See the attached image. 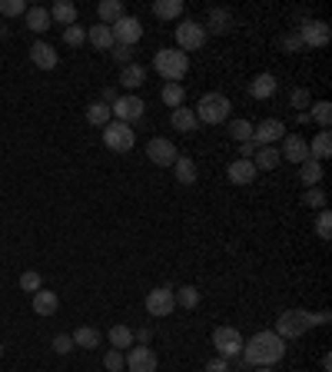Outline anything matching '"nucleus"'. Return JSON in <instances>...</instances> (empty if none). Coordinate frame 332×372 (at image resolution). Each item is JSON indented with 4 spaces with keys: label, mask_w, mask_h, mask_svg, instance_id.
I'll list each match as a JSON object with an SVG mask.
<instances>
[{
    "label": "nucleus",
    "mask_w": 332,
    "mask_h": 372,
    "mask_svg": "<svg viewBox=\"0 0 332 372\" xmlns=\"http://www.w3.org/2000/svg\"><path fill=\"white\" fill-rule=\"evenodd\" d=\"M279 47H282L286 54H299V50H302V40H299L295 30H289V34H282V37H279Z\"/></svg>",
    "instance_id": "nucleus-46"
},
{
    "label": "nucleus",
    "mask_w": 332,
    "mask_h": 372,
    "mask_svg": "<svg viewBox=\"0 0 332 372\" xmlns=\"http://www.w3.org/2000/svg\"><path fill=\"white\" fill-rule=\"evenodd\" d=\"M173 309H176V296H173V289H169V286H156L153 293H147V313L153 319L169 316Z\"/></svg>",
    "instance_id": "nucleus-11"
},
{
    "label": "nucleus",
    "mask_w": 332,
    "mask_h": 372,
    "mask_svg": "<svg viewBox=\"0 0 332 372\" xmlns=\"http://www.w3.org/2000/svg\"><path fill=\"white\" fill-rule=\"evenodd\" d=\"M302 203L309 206V209H326V189H319V186H309V189L302 193Z\"/></svg>",
    "instance_id": "nucleus-40"
},
{
    "label": "nucleus",
    "mask_w": 332,
    "mask_h": 372,
    "mask_svg": "<svg viewBox=\"0 0 332 372\" xmlns=\"http://www.w3.org/2000/svg\"><path fill=\"white\" fill-rule=\"evenodd\" d=\"M20 14H27L23 0H0V17H20Z\"/></svg>",
    "instance_id": "nucleus-44"
},
{
    "label": "nucleus",
    "mask_w": 332,
    "mask_h": 372,
    "mask_svg": "<svg viewBox=\"0 0 332 372\" xmlns=\"http://www.w3.org/2000/svg\"><path fill=\"white\" fill-rule=\"evenodd\" d=\"M0 34H3V23H0Z\"/></svg>",
    "instance_id": "nucleus-56"
},
{
    "label": "nucleus",
    "mask_w": 332,
    "mask_h": 372,
    "mask_svg": "<svg viewBox=\"0 0 332 372\" xmlns=\"http://www.w3.org/2000/svg\"><path fill=\"white\" fill-rule=\"evenodd\" d=\"M169 123H173V130H180V133H193L200 127L196 113L189 110V107H176V110L169 113Z\"/></svg>",
    "instance_id": "nucleus-23"
},
{
    "label": "nucleus",
    "mask_w": 332,
    "mask_h": 372,
    "mask_svg": "<svg viewBox=\"0 0 332 372\" xmlns=\"http://www.w3.org/2000/svg\"><path fill=\"white\" fill-rule=\"evenodd\" d=\"M100 100H103V103H107V107H113V103H116V100H120V90H116V87H107V90L100 93Z\"/></svg>",
    "instance_id": "nucleus-51"
},
{
    "label": "nucleus",
    "mask_w": 332,
    "mask_h": 372,
    "mask_svg": "<svg viewBox=\"0 0 332 372\" xmlns=\"http://www.w3.org/2000/svg\"><path fill=\"white\" fill-rule=\"evenodd\" d=\"M329 226H332V213L329 209H319V216H315V236L319 240H329Z\"/></svg>",
    "instance_id": "nucleus-45"
},
{
    "label": "nucleus",
    "mask_w": 332,
    "mask_h": 372,
    "mask_svg": "<svg viewBox=\"0 0 332 372\" xmlns=\"http://www.w3.org/2000/svg\"><path fill=\"white\" fill-rule=\"evenodd\" d=\"M276 90H279V80L273 74H256L249 80V96L253 100H269Z\"/></svg>",
    "instance_id": "nucleus-19"
},
{
    "label": "nucleus",
    "mask_w": 332,
    "mask_h": 372,
    "mask_svg": "<svg viewBox=\"0 0 332 372\" xmlns=\"http://www.w3.org/2000/svg\"><path fill=\"white\" fill-rule=\"evenodd\" d=\"M173 176H176V183L180 186H193L196 180H200V169H196V163L189 160V156H176V163H173Z\"/></svg>",
    "instance_id": "nucleus-20"
},
{
    "label": "nucleus",
    "mask_w": 332,
    "mask_h": 372,
    "mask_svg": "<svg viewBox=\"0 0 332 372\" xmlns=\"http://www.w3.org/2000/svg\"><path fill=\"white\" fill-rule=\"evenodd\" d=\"M127 369L129 372H156L160 369V359L149 346H133L127 353Z\"/></svg>",
    "instance_id": "nucleus-14"
},
{
    "label": "nucleus",
    "mask_w": 332,
    "mask_h": 372,
    "mask_svg": "<svg viewBox=\"0 0 332 372\" xmlns=\"http://www.w3.org/2000/svg\"><path fill=\"white\" fill-rule=\"evenodd\" d=\"M0 355H3V342H0Z\"/></svg>",
    "instance_id": "nucleus-55"
},
{
    "label": "nucleus",
    "mask_w": 332,
    "mask_h": 372,
    "mask_svg": "<svg viewBox=\"0 0 332 372\" xmlns=\"http://www.w3.org/2000/svg\"><path fill=\"white\" fill-rule=\"evenodd\" d=\"M329 309H319V313H309V329L313 326H329Z\"/></svg>",
    "instance_id": "nucleus-50"
},
{
    "label": "nucleus",
    "mask_w": 332,
    "mask_h": 372,
    "mask_svg": "<svg viewBox=\"0 0 332 372\" xmlns=\"http://www.w3.org/2000/svg\"><path fill=\"white\" fill-rule=\"evenodd\" d=\"M286 136V123L276 120V116H269V120H259V127H253V143L256 147H273Z\"/></svg>",
    "instance_id": "nucleus-13"
},
{
    "label": "nucleus",
    "mask_w": 332,
    "mask_h": 372,
    "mask_svg": "<svg viewBox=\"0 0 332 372\" xmlns=\"http://www.w3.org/2000/svg\"><path fill=\"white\" fill-rule=\"evenodd\" d=\"M322 173H326L322 163L309 156V160H302V163H299V183H302V186H319V183H322Z\"/></svg>",
    "instance_id": "nucleus-24"
},
{
    "label": "nucleus",
    "mask_w": 332,
    "mask_h": 372,
    "mask_svg": "<svg viewBox=\"0 0 332 372\" xmlns=\"http://www.w3.org/2000/svg\"><path fill=\"white\" fill-rule=\"evenodd\" d=\"M295 34L302 40V47H326L332 40V30L326 20H315V17H306L302 27H295Z\"/></svg>",
    "instance_id": "nucleus-10"
},
{
    "label": "nucleus",
    "mask_w": 332,
    "mask_h": 372,
    "mask_svg": "<svg viewBox=\"0 0 332 372\" xmlns=\"http://www.w3.org/2000/svg\"><path fill=\"white\" fill-rule=\"evenodd\" d=\"M103 366H107V372H123V369H127V353L110 349V353L103 355Z\"/></svg>",
    "instance_id": "nucleus-42"
},
{
    "label": "nucleus",
    "mask_w": 332,
    "mask_h": 372,
    "mask_svg": "<svg viewBox=\"0 0 332 372\" xmlns=\"http://www.w3.org/2000/svg\"><path fill=\"white\" fill-rule=\"evenodd\" d=\"M123 14H127V10H123L120 0H100V3H96V17H100V23H107V27H113Z\"/></svg>",
    "instance_id": "nucleus-25"
},
{
    "label": "nucleus",
    "mask_w": 332,
    "mask_h": 372,
    "mask_svg": "<svg viewBox=\"0 0 332 372\" xmlns=\"http://www.w3.org/2000/svg\"><path fill=\"white\" fill-rule=\"evenodd\" d=\"M50 349H54L56 355H67L70 349H74V339L67 333H60V335H54V342H50Z\"/></svg>",
    "instance_id": "nucleus-47"
},
{
    "label": "nucleus",
    "mask_w": 332,
    "mask_h": 372,
    "mask_svg": "<svg viewBox=\"0 0 332 372\" xmlns=\"http://www.w3.org/2000/svg\"><path fill=\"white\" fill-rule=\"evenodd\" d=\"M256 372H276V369H256Z\"/></svg>",
    "instance_id": "nucleus-54"
},
{
    "label": "nucleus",
    "mask_w": 332,
    "mask_h": 372,
    "mask_svg": "<svg viewBox=\"0 0 332 372\" xmlns=\"http://www.w3.org/2000/svg\"><path fill=\"white\" fill-rule=\"evenodd\" d=\"M153 17L180 20L183 17V0H153Z\"/></svg>",
    "instance_id": "nucleus-27"
},
{
    "label": "nucleus",
    "mask_w": 332,
    "mask_h": 372,
    "mask_svg": "<svg viewBox=\"0 0 332 372\" xmlns=\"http://www.w3.org/2000/svg\"><path fill=\"white\" fill-rule=\"evenodd\" d=\"M113 60L120 63V67H127V63H133V47H120V43H113Z\"/></svg>",
    "instance_id": "nucleus-48"
},
{
    "label": "nucleus",
    "mask_w": 332,
    "mask_h": 372,
    "mask_svg": "<svg viewBox=\"0 0 332 372\" xmlns=\"http://www.w3.org/2000/svg\"><path fill=\"white\" fill-rule=\"evenodd\" d=\"M110 113H113V120H120V123H136L143 113H147V103L136 96V93H120V100L110 107Z\"/></svg>",
    "instance_id": "nucleus-9"
},
{
    "label": "nucleus",
    "mask_w": 332,
    "mask_h": 372,
    "mask_svg": "<svg viewBox=\"0 0 332 372\" xmlns=\"http://www.w3.org/2000/svg\"><path fill=\"white\" fill-rule=\"evenodd\" d=\"M282 355H286V339H279L273 329H266V333H256L253 339L242 342L240 359L253 369H273Z\"/></svg>",
    "instance_id": "nucleus-1"
},
{
    "label": "nucleus",
    "mask_w": 332,
    "mask_h": 372,
    "mask_svg": "<svg viewBox=\"0 0 332 372\" xmlns=\"http://www.w3.org/2000/svg\"><path fill=\"white\" fill-rule=\"evenodd\" d=\"M147 156L153 167H173L176 163V147H173V140H166V136H153L147 143Z\"/></svg>",
    "instance_id": "nucleus-12"
},
{
    "label": "nucleus",
    "mask_w": 332,
    "mask_h": 372,
    "mask_svg": "<svg viewBox=\"0 0 332 372\" xmlns=\"http://www.w3.org/2000/svg\"><path fill=\"white\" fill-rule=\"evenodd\" d=\"M203 43H206V27L200 20H180L176 23V50L189 54V50H200Z\"/></svg>",
    "instance_id": "nucleus-7"
},
{
    "label": "nucleus",
    "mask_w": 332,
    "mask_h": 372,
    "mask_svg": "<svg viewBox=\"0 0 332 372\" xmlns=\"http://www.w3.org/2000/svg\"><path fill=\"white\" fill-rule=\"evenodd\" d=\"M173 296H176V306H183V309L200 306V289L196 286H180V289H173Z\"/></svg>",
    "instance_id": "nucleus-36"
},
{
    "label": "nucleus",
    "mask_w": 332,
    "mask_h": 372,
    "mask_svg": "<svg viewBox=\"0 0 332 372\" xmlns=\"http://www.w3.org/2000/svg\"><path fill=\"white\" fill-rule=\"evenodd\" d=\"M229 369H233V366H229V359H220V355L206 362V372H229Z\"/></svg>",
    "instance_id": "nucleus-49"
},
{
    "label": "nucleus",
    "mask_w": 332,
    "mask_h": 372,
    "mask_svg": "<svg viewBox=\"0 0 332 372\" xmlns=\"http://www.w3.org/2000/svg\"><path fill=\"white\" fill-rule=\"evenodd\" d=\"M30 60H34V67H40V70H54L56 63H60L56 50L47 43V40H37V43L30 47Z\"/></svg>",
    "instance_id": "nucleus-18"
},
{
    "label": "nucleus",
    "mask_w": 332,
    "mask_h": 372,
    "mask_svg": "<svg viewBox=\"0 0 332 372\" xmlns=\"http://www.w3.org/2000/svg\"><path fill=\"white\" fill-rule=\"evenodd\" d=\"M149 339H153L149 329H136V333H133V342H140V346H149Z\"/></svg>",
    "instance_id": "nucleus-53"
},
{
    "label": "nucleus",
    "mask_w": 332,
    "mask_h": 372,
    "mask_svg": "<svg viewBox=\"0 0 332 372\" xmlns=\"http://www.w3.org/2000/svg\"><path fill=\"white\" fill-rule=\"evenodd\" d=\"M103 147L113 149V153H129L136 147V133L129 123H120V120H110L103 127Z\"/></svg>",
    "instance_id": "nucleus-4"
},
{
    "label": "nucleus",
    "mask_w": 332,
    "mask_h": 372,
    "mask_svg": "<svg viewBox=\"0 0 332 372\" xmlns=\"http://www.w3.org/2000/svg\"><path fill=\"white\" fill-rule=\"evenodd\" d=\"M306 329H309V309H282L273 333L279 339H299Z\"/></svg>",
    "instance_id": "nucleus-5"
},
{
    "label": "nucleus",
    "mask_w": 332,
    "mask_h": 372,
    "mask_svg": "<svg viewBox=\"0 0 332 372\" xmlns=\"http://www.w3.org/2000/svg\"><path fill=\"white\" fill-rule=\"evenodd\" d=\"M20 289H23V293H37V289H43V279H40L37 269L20 273Z\"/></svg>",
    "instance_id": "nucleus-41"
},
{
    "label": "nucleus",
    "mask_w": 332,
    "mask_h": 372,
    "mask_svg": "<svg viewBox=\"0 0 332 372\" xmlns=\"http://www.w3.org/2000/svg\"><path fill=\"white\" fill-rule=\"evenodd\" d=\"M226 176H229L233 186H249L256 180V167H253V160H233L226 167Z\"/></svg>",
    "instance_id": "nucleus-17"
},
{
    "label": "nucleus",
    "mask_w": 332,
    "mask_h": 372,
    "mask_svg": "<svg viewBox=\"0 0 332 372\" xmlns=\"http://www.w3.org/2000/svg\"><path fill=\"white\" fill-rule=\"evenodd\" d=\"M289 107H295L299 113H309V107H313V93L306 90V87H293V90H289Z\"/></svg>",
    "instance_id": "nucleus-39"
},
{
    "label": "nucleus",
    "mask_w": 332,
    "mask_h": 372,
    "mask_svg": "<svg viewBox=\"0 0 332 372\" xmlns=\"http://www.w3.org/2000/svg\"><path fill=\"white\" fill-rule=\"evenodd\" d=\"M56 309H60V299H56V293H50V289H37L34 293V313L37 316H54Z\"/></svg>",
    "instance_id": "nucleus-22"
},
{
    "label": "nucleus",
    "mask_w": 332,
    "mask_h": 372,
    "mask_svg": "<svg viewBox=\"0 0 332 372\" xmlns=\"http://www.w3.org/2000/svg\"><path fill=\"white\" fill-rule=\"evenodd\" d=\"M50 20L63 23V27L76 23V3H70V0H56L54 7H50Z\"/></svg>",
    "instance_id": "nucleus-31"
},
{
    "label": "nucleus",
    "mask_w": 332,
    "mask_h": 372,
    "mask_svg": "<svg viewBox=\"0 0 332 372\" xmlns=\"http://www.w3.org/2000/svg\"><path fill=\"white\" fill-rule=\"evenodd\" d=\"M74 346H80V349H96L100 346V333L93 329V326H80V329H74Z\"/></svg>",
    "instance_id": "nucleus-34"
},
{
    "label": "nucleus",
    "mask_w": 332,
    "mask_h": 372,
    "mask_svg": "<svg viewBox=\"0 0 332 372\" xmlns=\"http://www.w3.org/2000/svg\"><path fill=\"white\" fill-rule=\"evenodd\" d=\"M242 333L240 329H233V326H216L213 329V346H216V353H220V359H240L242 355Z\"/></svg>",
    "instance_id": "nucleus-6"
},
{
    "label": "nucleus",
    "mask_w": 332,
    "mask_h": 372,
    "mask_svg": "<svg viewBox=\"0 0 332 372\" xmlns=\"http://www.w3.org/2000/svg\"><path fill=\"white\" fill-rule=\"evenodd\" d=\"M309 156H313V160H319V163L332 156V133H329V130L315 133V140L309 143Z\"/></svg>",
    "instance_id": "nucleus-29"
},
{
    "label": "nucleus",
    "mask_w": 332,
    "mask_h": 372,
    "mask_svg": "<svg viewBox=\"0 0 332 372\" xmlns=\"http://www.w3.org/2000/svg\"><path fill=\"white\" fill-rule=\"evenodd\" d=\"M153 70L163 76L166 83H180L186 76V70H189V54L176 50V47H163L153 56Z\"/></svg>",
    "instance_id": "nucleus-2"
},
{
    "label": "nucleus",
    "mask_w": 332,
    "mask_h": 372,
    "mask_svg": "<svg viewBox=\"0 0 332 372\" xmlns=\"http://www.w3.org/2000/svg\"><path fill=\"white\" fill-rule=\"evenodd\" d=\"M279 163H282V156H279L276 147H259L256 156H253V167H256V173H259V169H276Z\"/></svg>",
    "instance_id": "nucleus-30"
},
{
    "label": "nucleus",
    "mask_w": 332,
    "mask_h": 372,
    "mask_svg": "<svg viewBox=\"0 0 332 372\" xmlns=\"http://www.w3.org/2000/svg\"><path fill=\"white\" fill-rule=\"evenodd\" d=\"M23 20H27V30H34V34H43V30L50 27V10H47V7H27Z\"/></svg>",
    "instance_id": "nucleus-26"
},
{
    "label": "nucleus",
    "mask_w": 332,
    "mask_h": 372,
    "mask_svg": "<svg viewBox=\"0 0 332 372\" xmlns=\"http://www.w3.org/2000/svg\"><path fill=\"white\" fill-rule=\"evenodd\" d=\"M147 83V67H140V63H127L123 70H120V87L123 90H140Z\"/></svg>",
    "instance_id": "nucleus-21"
},
{
    "label": "nucleus",
    "mask_w": 332,
    "mask_h": 372,
    "mask_svg": "<svg viewBox=\"0 0 332 372\" xmlns=\"http://www.w3.org/2000/svg\"><path fill=\"white\" fill-rule=\"evenodd\" d=\"M63 40H67L70 47H80V43H87V27H80V23H70V27H63Z\"/></svg>",
    "instance_id": "nucleus-43"
},
{
    "label": "nucleus",
    "mask_w": 332,
    "mask_h": 372,
    "mask_svg": "<svg viewBox=\"0 0 332 372\" xmlns=\"http://www.w3.org/2000/svg\"><path fill=\"white\" fill-rule=\"evenodd\" d=\"M163 103L169 107V110H176V107H186V90L183 83H163Z\"/></svg>",
    "instance_id": "nucleus-33"
},
{
    "label": "nucleus",
    "mask_w": 332,
    "mask_h": 372,
    "mask_svg": "<svg viewBox=\"0 0 332 372\" xmlns=\"http://www.w3.org/2000/svg\"><path fill=\"white\" fill-rule=\"evenodd\" d=\"M279 156H282L286 163H302V160H309V143H306V136H299V133L282 136V149H279Z\"/></svg>",
    "instance_id": "nucleus-15"
},
{
    "label": "nucleus",
    "mask_w": 332,
    "mask_h": 372,
    "mask_svg": "<svg viewBox=\"0 0 332 372\" xmlns=\"http://www.w3.org/2000/svg\"><path fill=\"white\" fill-rule=\"evenodd\" d=\"M110 34H113V43H120V47H136L140 37H143V23H140V17H133V14H123V17L110 27Z\"/></svg>",
    "instance_id": "nucleus-8"
},
{
    "label": "nucleus",
    "mask_w": 332,
    "mask_h": 372,
    "mask_svg": "<svg viewBox=\"0 0 332 372\" xmlns=\"http://www.w3.org/2000/svg\"><path fill=\"white\" fill-rule=\"evenodd\" d=\"M229 140L233 143H249L253 140V123L249 120H233L229 123Z\"/></svg>",
    "instance_id": "nucleus-38"
},
{
    "label": "nucleus",
    "mask_w": 332,
    "mask_h": 372,
    "mask_svg": "<svg viewBox=\"0 0 332 372\" xmlns=\"http://www.w3.org/2000/svg\"><path fill=\"white\" fill-rule=\"evenodd\" d=\"M110 120H113V113H110V107H107L103 100H93L90 107H87V123H93V127H100V130H103Z\"/></svg>",
    "instance_id": "nucleus-32"
},
{
    "label": "nucleus",
    "mask_w": 332,
    "mask_h": 372,
    "mask_svg": "<svg viewBox=\"0 0 332 372\" xmlns=\"http://www.w3.org/2000/svg\"><path fill=\"white\" fill-rule=\"evenodd\" d=\"M309 120H315L322 130H329V123H332V103H329V100H319V103H313V107H309Z\"/></svg>",
    "instance_id": "nucleus-35"
},
{
    "label": "nucleus",
    "mask_w": 332,
    "mask_h": 372,
    "mask_svg": "<svg viewBox=\"0 0 332 372\" xmlns=\"http://www.w3.org/2000/svg\"><path fill=\"white\" fill-rule=\"evenodd\" d=\"M229 110H233L229 96H222V93H203L193 113H196V120H200V123H206V127H216V123H222V120H229Z\"/></svg>",
    "instance_id": "nucleus-3"
},
{
    "label": "nucleus",
    "mask_w": 332,
    "mask_h": 372,
    "mask_svg": "<svg viewBox=\"0 0 332 372\" xmlns=\"http://www.w3.org/2000/svg\"><path fill=\"white\" fill-rule=\"evenodd\" d=\"M256 143H253V140H249V143H240V160H253V156H256Z\"/></svg>",
    "instance_id": "nucleus-52"
},
{
    "label": "nucleus",
    "mask_w": 332,
    "mask_h": 372,
    "mask_svg": "<svg viewBox=\"0 0 332 372\" xmlns=\"http://www.w3.org/2000/svg\"><path fill=\"white\" fill-rule=\"evenodd\" d=\"M87 40H90L96 50H113V34L107 23H93V27H87Z\"/></svg>",
    "instance_id": "nucleus-28"
},
{
    "label": "nucleus",
    "mask_w": 332,
    "mask_h": 372,
    "mask_svg": "<svg viewBox=\"0 0 332 372\" xmlns=\"http://www.w3.org/2000/svg\"><path fill=\"white\" fill-rule=\"evenodd\" d=\"M236 27V17H233V10H222V7H213L209 14H206V34H229Z\"/></svg>",
    "instance_id": "nucleus-16"
},
{
    "label": "nucleus",
    "mask_w": 332,
    "mask_h": 372,
    "mask_svg": "<svg viewBox=\"0 0 332 372\" xmlns=\"http://www.w3.org/2000/svg\"><path fill=\"white\" fill-rule=\"evenodd\" d=\"M110 346L113 349H120V353H127V346H133V329H129V326H113Z\"/></svg>",
    "instance_id": "nucleus-37"
}]
</instances>
